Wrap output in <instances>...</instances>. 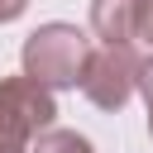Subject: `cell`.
Returning <instances> with one entry per match:
<instances>
[{
  "label": "cell",
  "instance_id": "cell-1",
  "mask_svg": "<svg viewBox=\"0 0 153 153\" xmlns=\"http://www.w3.org/2000/svg\"><path fill=\"white\" fill-rule=\"evenodd\" d=\"M86 62H91V38L76 24H38L24 38V76L38 81L43 91L76 86Z\"/></svg>",
  "mask_w": 153,
  "mask_h": 153
},
{
  "label": "cell",
  "instance_id": "cell-2",
  "mask_svg": "<svg viewBox=\"0 0 153 153\" xmlns=\"http://www.w3.org/2000/svg\"><path fill=\"white\" fill-rule=\"evenodd\" d=\"M57 100L29 76H0V153H29V143L53 129Z\"/></svg>",
  "mask_w": 153,
  "mask_h": 153
},
{
  "label": "cell",
  "instance_id": "cell-3",
  "mask_svg": "<svg viewBox=\"0 0 153 153\" xmlns=\"http://www.w3.org/2000/svg\"><path fill=\"white\" fill-rule=\"evenodd\" d=\"M76 86L86 91L91 105H100V110H120V105L134 96V86H139V53H134V43L91 48V62H86V72H81Z\"/></svg>",
  "mask_w": 153,
  "mask_h": 153
},
{
  "label": "cell",
  "instance_id": "cell-4",
  "mask_svg": "<svg viewBox=\"0 0 153 153\" xmlns=\"http://www.w3.org/2000/svg\"><path fill=\"white\" fill-rule=\"evenodd\" d=\"M139 29V0H91V33L100 48L110 43H134Z\"/></svg>",
  "mask_w": 153,
  "mask_h": 153
},
{
  "label": "cell",
  "instance_id": "cell-5",
  "mask_svg": "<svg viewBox=\"0 0 153 153\" xmlns=\"http://www.w3.org/2000/svg\"><path fill=\"white\" fill-rule=\"evenodd\" d=\"M29 153H96V148H91V139H81L76 129H43V134L29 143Z\"/></svg>",
  "mask_w": 153,
  "mask_h": 153
},
{
  "label": "cell",
  "instance_id": "cell-6",
  "mask_svg": "<svg viewBox=\"0 0 153 153\" xmlns=\"http://www.w3.org/2000/svg\"><path fill=\"white\" fill-rule=\"evenodd\" d=\"M143 91V105H148V134H153V57H139V86Z\"/></svg>",
  "mask_w": 153,
  "mask_h": 153
},
{
  "label": "cell",
  "instance_id": "cell-7",
  "mask_svg": "<svg viewBox=\"0 0 153 153\" xmlns=\"http://www.w3.org/2000/svg\"><path fill=\"white\" fill-rule=\"evenodd\" d=\"M134 38L153 43V0H139V29H134Z\"/></svg>",
  "mask_w": 153,
  "mask_h": 153
},
{
  "label": "cell",
  "instance_id": "cell-8",
  "mask_svg": "<svg viewBox=\"0 0 153 153\" xmlns=\"http://www.w3.org/2000/svg\"><path fill=\"white\" fill-rule=\"evenodd\" d=\"M29 10V0H0V24H10V19H19Z\"/></svg>",
  "mask_w": 153,
  "mask_h": 153
}]
</instances>
